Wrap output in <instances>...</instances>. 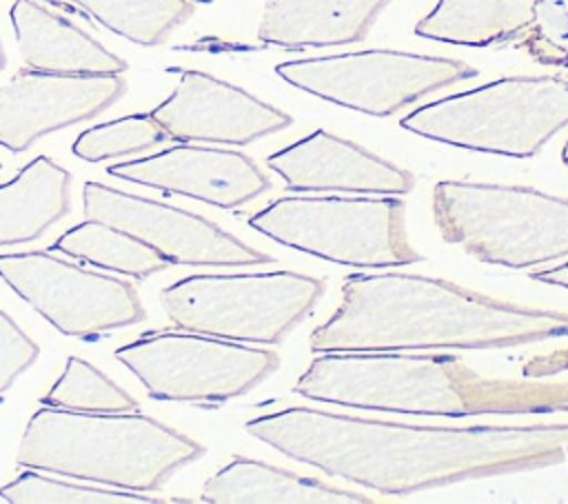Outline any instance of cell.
<instances>
[{"mask_svg":"<svg viewBox=\"0 0 568 504\" xmlns=\"http://www.w3.org/2000/svg\"><path fill=\"white\" fill-rule=\"evenodd\" d=\"M535 7L537 0H439L415 33L464 47L517 44L535 22Z\"/></svg>","mask_w":568,"mask_h":504,"instance_id":"21","label":"cell"},{"mask_svg":"<svg viewBox=\"0 0 568 504\" xmlns=\"http://www.w3.org/2000/svg\"><path fill=\"white\" fill-rule=\"evenodd\" d=\"M528 275H530V280L568 289V262L550 266V269H544V271H530Z\"/></svg>","mask_w":568,"mask_h":504,"instance_id":"30","label":"cell"},{"mask_svg":"<svg viewBox=\"0 0 568 504\" xmlns=\"http://www.w3.org/2000/svg\"><path fill=\"white\" fill-rule=\"evenodd\" d=\"M244 431L275 451L386 495L568 462V422L528 426H417L291 406Z\"/></svg>","mask_w":568,"mask_h":504,"instance_id":"1","label":"cell"},{"mask_svg":"<svg viewBox=\"0 0 568 504\" xmlns=\"http://www.w3.org/2000/svg\"><path fill=\"white\" fill-rule=\"evenodd\" d=\"M122 362L155 400L226 402L268 377L280 357L275 351L242 346L202 333H149L115 349Z\"/></svg>","mask_w":568,"mask_h":504,"instance_id":"10","label":"cell"},{"mask_svg":"<svg viewBox=\"0 0 568 504\" xmlns=\"http://www.w3.org/2000/svg\"><path fill=\"white\" fill-rule=\"evenodd\" d=\"M248 226L275 242L337 264L382 269L419 262L404 229L397 198H306L271 202Z\"/></svg>","mask_w":568,"mask_h":504,"instance_id":"8","label":"cell"},{"mask_svg":"<svg viewBox=\"0 0 568 504\" xmlns=\"http://www.w3.org/2000/svg\"><path fill=\"white\" fill-rule=\"evenodd\" d=\"M288 84L371 115H390L426 93L477 75L464 60L390 49L302 58L275 64Z\"/></svg>","mask_w":568,"mask_h":504,"instance_id":"9","label":"cell"},{"mask_svg":"<svg viewBox=\"0 0 568 504\" xmlns=\"http://www.w3.org/2000/svg\"><path fill=\"white\" fill-rule=\"evenodd\" d=\"M191 2H213V0H191Z\"/></svg>","mask_w":568,"mask_h":504,"instance_id":"33","label":"cell"},{"mask_svg":"<svg viewBox=\"0 0 568 504\" xmlns=\"http://www.w3.org/2000/svg\"><path fill=\"white\" fill-rule=\"evenodd\" d=\"M22 62L29 69L47 73H122L126 62L106 51L98 40L44 9L36 0H16L11 4Z\"/></svg>","mask_w":568,"mask_h":504,"instance_id":"18","label":"cell"},{"mask_svg":"<svg viewBox=\"0 0 568 504\" xmlns=\"http://www.w3.org/2000/svg\"><path fill=\"white\" fill-rule=\"evenodd\" d=\"M568 335V311L532 309L413 273H351L313 351L504 349Z\"/></svg>","mask_w":568,"mask_h":504,"instance_id":"2","label":"cell"},{"mask_svg":"<svg viewBox=\"0 0 568 504\" xmlns=\"http://www.w3.org/2000/svg\"><path fill=\"white\" fill-rule=\"evenodd\" d=\"M568 371V349L552 351L548 355H535L521 366V375L530 380H546Z\"/></svg>","mask_w":568,"mask_h":504,"instance_id":"29","label":"cell"},{"mask_svg":"<svg viewBox=\"0 0 568 504\" xmlns=\"http://www.w3.org/2000/svg\"><path fill=\"white\" fill-rule=\"evenodd\" d=\"M535 62L568 67V9L564 0H537L535 22L517 42Z\"/></svg>","mask_w":568,"mask_h":504,"instance_id":"27","label":"cell"},{"mask_svg":"<svg viewBox=\"0 0 568 504\" xmlns=\"http://www.w3.org/2000/svg\"><path fill=\"white\" fill-rule=\"evenodd\" d=\"M209 504H375L377 500L237 455L202 486Z\"/></svg>","mask_w":568,"mask_h":504,"instance_id":"19","label":"cell"},{"mask_svg":"<svg viewBox=\"0 0 568 504\" xmlns=\"http://www.w3.org/2000/svg\"><path fill=\"white\" fill-rule=\"evenodd\" d=\"M40 402L89 413H122L138 409V402L124 389L82 357L67 360L64 373Z\"/></svg>","mask_w":568,"mask_h":504,"instance_id":"24","label":"cell"},{"mask_svg":"<svg viewBox=\"0 0 568 504\" xmlns=\"http://www.w3.org/2000/svg\"><path fill=\"white\" fill-rule=\"evenodd\" d=\"M151 118L178 142L248 144L286 129L293 118L211 73L184 69Z\"/></svg>","mask_w":568,"mask_h":504,"instance_id":"14","label":"cell"},{"mask_svg":"<svg viewBox=\"0 0 568 504\" xmlns=\"http://www.w3.org/2000/svg\"><path fill=\"white\" fill-rule=\"evenodd\" d=\"M40 346L4 313L0 311V393L38 360Z\"/></svg>","mask_w":568,"mask_h":504,"instance_id":"28","label":"cell"},{"mask_svg":"<svg viewBox=\"0 0 568 504\" xmlns=\"http://www.w3.org/2000/svg\"><path fill=\"white\" fill-rule=\"evenodd\" d=\"M109 31L144 47H155L180 27L195 4L191 0H71Z\"/></svg>","mask_w":568,"mask_h":504,"instance_id":"23","label":"cell"},{"mask_svg":"<svg viewBox=\"0 0 568 504\" xmlns=\"http://www.w3.org/2000/svg\"><path fill=\"white\" fill-rule=\"evenodd\" d=\"M71 173L47 155H38L20 173L0 184V246L40 238L69 211Z\"/></svg>","mask_w":568,"mask_h":504,"instance_id":"20","label":"cell"},{"mask_svg":"<svg viewBox=\"0 0 568 504\" xmlns=\"http://www.w3.org/2000/svg\"><path fill=\"white\" fill-rule=\"evenodd\" d=\"M0 497L11 504H160L164 500L142 493H118L82 484L62 482L38 475L33 471L20 473L13 482L0 488Z\"/></svg>","mask_w":568,"mask_h":504,"instance_id":"25","label":"cell"},{"mask_svg":"<svg viewBox=\"0 0 568 504\" xmlns=\"http://www.w3.org/2000/svg\"><path fill=\"white\" fill-rule=\"evenodd\" d=\"M390 0H266L257 38L284 49L362 42Z\"/></svg>","mask_w":568,"mask_h":504,"instance_id":"17","label":"cell"},{"mask_svg":"<svg viewBox=\"0 0 568 504\" xmlns=\"http://www.w3.org/2000/svg\"><path fill=\"white\" fill-rule=\"evenodd\" d=\"M324 293V282L295 273L189 275L160 291L169 320L191 333L233 342L280 344Z\"/></svg>","mask_w":568,"mask_h":504,"instance_id":"7","label":"cell"},{"mask_svg":"<svg viewBox=\"0 0 568 504\" xmlns=\"http://www.w3.org/2000/svg\"><path fill=\"white\" fill-rule=\"evenodd\" d=\"M53 249L75 260L95 264L100 269H111L131 275L135 280H144L171 264L162 253H158L142 240L111 224L89 218L87 222H80L64 231L55 240Z\"/></svg>","mask_w":568,"mask_h":504,"instance_id":"22","label":"cell"},{"mask_svg":"<svg viewBox=\"0 0 568 504\" xmlns=\"http://www.w3.org/2000/svg\"><path fill=\"white\" fill-rule=\"evenodd\" d=\"M166 138L169 135L151 113H133L82 131L73 142V155L87 162H100L144 151Z\"/></svg>","mask_w":568,"mask_h":504,"instance_id":"26","label":"cell"},{"mask_svg":"<svg viewBox=\"0 0 568 504\" xmlns=\"http://www.w3.org/2000/svg\"><path fill=\"white\" fill-rule=\"evenodd\" d=\"M84 215L111 224L162 253L171 264L251 266L273 258L244 244L215 222L158 200L131 195L100 182H84Z\"/></svg>","mask_w":568,"mask_h":504,"instance_id":"12","label":"cell"},{"mask_svg":"<svg viewBox=\"0 0 568 504\" xmlns=\"http://www.w3.org/2000/svg\"><path fill=\"white\" fill-rule=\"evenodd\" d=\"M433 213L446 242L488 264L524 269L568 255V198L442 180L433 189Z\"/></svg>","mask_w":568,"mask_h":504,"instance_id":"5","label":"cell"},{"mask_svg":"<svg viewBox=\"0 0 568 504\" xmlns=\"http://www.w3.org/2000/svg\"><path fill=\"white\" fill-rule=\"evenodd\" d=\"M202 453V444L142 413L44 406L27 422L16 460L24 468L153 493Z\"/></svg>","mask_w":568,"mask_h":504,"instance_id":"4","label":"cell"},{"mask_svg":"<svg viewBox=\"0 0 568 504\" xmlns=\"http://www.w3.org/2000/svg\"><path fill=\"white\" fill-rule=\"evenodd\" d=\"M106 173L164 193L189 195L220 209L242 206L271 187L268 178L248 155L193 144H178L155 155L111 164Z\"/></svg>","mask_w":568,"mask_h":504,"instance_id":"15","label":"cell"},{"mask_svg":"<svg viewBox=\"0 0 568 504\" xmlns=\"http://www.w3.org/2000/svg\"><path fill=\"white\" fill-rule=\"evenodd\" d=\"M266 164L293 191L404 195L415 184L406 169L324 129L271 153Z\"/></svg>","mask_w":568,"mask_h":504,"instance_id":"16","label":"cell"},{"mask_svg":"<svg viewBox=\"0 0 568 504\" xmlns=\"http://www.w3.org/2000/svg\"><path fill=\"white\" fill-rule=\"evenodd\" d=\"M124 91L122 73L18 71L0 87V144L20 153L55 129L95 118Z\"/></svg>","mask_w":568,"mask_h":504,"instance_id":"13","label":"cell"},{"mask_svg":"<svg viewBox=\"0 0 568 504\" xmlns=\"http://www.w3.org/2000/svg\"><path fill=\"white\" fill-rule=\"evenodd\" d=\"M0 278L64 335L93 337L146 317L131 282L47 251L0 253Z\"/></svg>","mask_w":568,"mask_h":504,"instance_id":"11","label":"cell"},{"mask_svg":"<svg viewBox=\"0 0 568 504\" xmlns=\"http://www.w3.org/2000/svg\"><path fill=\"white\" fill-rule=\"evenodd\" d=\"M302 397L353 409L410 415L568 413V380H499L435 353L331 351L297 377Z\"/></svg>","mask_w":568,"mask_h":504,"instance_id":"3","label":"cell"},{"mask_svg":"<svg viewBox=\"0 0 568 504\" xmlns=\"http://www.w3.org/2000/svg\"><path fill=\"white\" fill-rule=\"evenodd\" d=\"M417 135L510 158H532L568 127V80L510 75L417 107L399 120Z\"/></svg>","mask_w":568,"mask_h":504,"instance_id":"6","label":"cell"},{"mask_svg":"<svg viewBox=\"0 0 568 504\" xmlns=\"http://www.w3.org/2000/svg\"><path fill=\"white\" fill-rule=\"evenodd\" d=\"M561 160H564V164L568 167V142H566V147H564V151H561Z\"/></svg>","mask_w":568,"mask_h":504,"instance_id":"32","label":"cell"},{"mask_svg":"<svg viewBox=\"0 0 568 504\" xmlns=\"http://www.w3.org/2000/svg\"><path fill=\"white\" fill-rule=\"evenodd\" d=\"M4 62H7V58H4V49H2V42H0V71L4 69Z\"/></svg>","mask_w":568,"mask_h":504,"instance_id":"31","label":"cell"}]
</instances>
